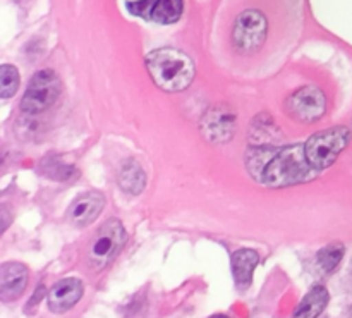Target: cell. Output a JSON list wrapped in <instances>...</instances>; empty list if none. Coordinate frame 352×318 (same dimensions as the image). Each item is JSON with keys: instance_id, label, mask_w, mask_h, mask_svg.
<instances>
[{"instance_id": "cell-6", "label": "cell", "mask_w": 352, "mask_h": 318, "mask_svg": "<svg viewBox=\"0 0 352 318\" xmlns=\"http://www.w3.org/2000/svg\"><path fill=\"white\" fill-rule=\"evenodd\" d=\"M126 243V231L117 219L107 220L88 248V265L93 271L105 268L117 257Z\"/></svg>"}, {"instance_id": "cell-19", "label": "cell", "mask_w": 352, "mask_h": 318, "mask_svg": "<svg viewBox=\"0 0 352 318\" xmlns=\"http://www.w3.org/2000/svg\"><path fill=\"white\" fill-rule=\"evenodd\" d=\"M210 318H229L227 315H213V317H210Z\"/></svg>"}, {"instance_id": "cell-1", "label": "cell", "mask_w": 352, "mask_h": 318, "mask_svg": "<svg viewBox=\"0 0 352 318\" xmlns=\"http://www.w3.org/2000/svg\"><path fill=\"white\" fill-rule=\"evenodd\" d=\"M302 0H223L215 45L230 67L263 71L277 64L298 40Z\"/></svg>"}, {"instance_id": "cell-3", "label": "cell", "mask_w": 352, "mask_h": 318, "mask_svg": "<svg viewBox=\"0 0 352 318\" xmlns=\"http://www.w3.org/2000/svg\"><path fill=\"white\" fill-rule=\"evenodd\" d=\"M144 64L155 85L168 93L184 92L196 74L192 59L177 48L153 50L146 55Z\"/></svg>"}, {"instance_id": "cell-8", "label": "cell", "mask_w": 352, "mask_h": 318, "mask_svg": "<svg viewBox=\"0 0 352 318\" xmlns=\"http://www.w3.org/2000/svg\"><path fill=\"white\" fill-rule=\"evenodd\" d=\"M201 133L210 143H226L236 133V112L227 105H215L203 116Z\"/></svg>"}, {"instance_id": "cell-16", "label": "cell", "mask_w": 352, "mask_h": 318, "mask_svg": "<svg viewBox=\"0 0 352 318\" xmlns=\"http://www.w3.org/2000/svg\"><path fill=\"white\" fill-rule=\"evenodd\" d=\"M344 253H346V248L342 243H332L329 246L322 248L316 255V265H318L320 271L323 274H330V272L336 271L339 267V264L342 262Z\"/></svg>"}, {"instance_id": "cell-10", "label": "cell", "mask_w": 352, "mask_h": 318, "mask_svg": "<svg viewBox=\"0 0 352 318\" xmlns=\"http://www.w3.org/2000/svg\"><path fill=\"white\" fill-rule=\"evenodd\" d=\"M82 295H85V286L79 279H62L48 293V308L52 313L60 315V313L69 312L72 306L78 305Z\"/></svg>"}, {"instance_id": "cell-14", "label": "cell", "mask_w": 352, "mask_h": 318, "mask_svg": "<svg viewBox=\"0 0 352 318\" xmlns=\"http://www.w3.org/2000/svg\"><path fill=\"white\" fill-rule=\"evenodd\" d=\"M330 301V295L325 286H315L309 289L308 295L302 298L299 306L296 308L294 318H316L323 313Z\"/></svg>"}, {"instance_id": "cell-12", "label": "cell", "mask_w": 352, "mask_h": 318, "mask_svg": "<svg viewBox=\"0 0 352 318\" xmlns=\"http://www.w3.org/2000/svg\"><path fill=\"white\" fill-rule=\"evenodd\" d=\"M28 284V268L19 262H7L0 267V298L2 301H16Z\"/></svg>"}, {"instance_id": "cell-17", "label": "cell", "mask_w": 352, "mask_h": 318, "mask_svg": "<svg viewBox=\"0 0 352 318\" xmlns=\"http://www.w3.org/2000/svg\"><path fill=\"white\" fill-rule=\"evenodd\" d=\"M19 88V72L14 65L3 64L0 67V96L10 98Z\"/></svg>"}, {"instance_id": "cell-2", "label": "cell", "mask_w": 352, "mask_h": 318, "mask_svg": "<svg viewBox=\"0 0 352 318\" xmlns=\"http://www.w3.org/2000/svg\"><path fill=\"white\" fill-rule=\"evenodd\" d=\"M246 167L251 178L268 188H289L318 178L306 157L305 145L282 148H256L246 155Z\"/></svg>"}, {"instance_id": "cell-18", "label": "cell", "mask_w": 352, "mask_h": 318, "mask_svg": "<svg viewBox=\"0 0 352 318\" xmlns=\"http://www.w3.org/2000/svg\"><path fill=\"white\" fill-rule=\"evenodd\" d=\"M41 172H43L47 178L50 179H57V181H64V179H69L74 172V167L71 165L64 164L60 158L52 157V158H45L43 164L40 165Z\"/></svg>"}, {"instance_id": "cell-13", "label": "cell", "mask_w": 352, "mask_h": 318, "mask_svg": "<svg viewBox=\"0 0 352 318\" xmlns=\"http://www.w3.org/2000/svg\"><path fill=\"white\" fill-rule=\"evenodd\" d=\"M260 264V257L256 251L253 250H237L232 255V275L236 281L237 288L246 289L250 288L251 281H253V272L256 265Z\"/></svg>"}, {"instance_id": "cell-7", "label": "cell", "mask_w": 352, "mask_h": 318, "mask_svg": "<svg viewBox=\"0 0 352 318\" xmlns=\"http://www.w3.org/2000/svg\"><path fill=\"white\" fill-rule=\"evenodd\" d=\"M287 114L299 123H316L327 110V98L316 86H305L292 93L285 102Z\"/></svg>"}, {"instance_id": "cell-9", "label": "cell", "mask_w": 352, "mask_h": 318, "mask_svg": "<svg viewBox=\"0 0 352 318\" xmlns=\"http://www.w3.org/2000/svg\"><path fill=\"white\" fill-rule=\"evenodd\" d=\"M129 10L144 19H150L158 24L177 23L182 16L184 0H141V2L127 3Z\"/></svg>"}, {"instance_id": "cell-4", "label": "cell", "mask_w": 352, "mask_h": 318, "mask_svg": "<svg viewBox=\"0 0 352 318\" xmlns=\"http://www.w3.org/2000/svg\"><path fill=\"white\" fill-rule=\"evenodd\" d=\"M349 141L351 131L347 127L337 126L320 131V133L313 134L305 143V151L306 157H308V162L316 171H325L346 150Z\"/></svg>"}, {"instance_id": "cell-11", "label": "cell", "mask_w": 352, "mask_h": 318, "mask_svg": "<svg viewBox=\"0 0 352 318\" xmlns=\"http://www.w3.org/2000/svg\"><path fill=\"white\" fill-rule=\"evenodd\" d=\"M103 206H105V196L100 191H88L74 200L67 212V219L71 220L72 226L86 227L95 222Z\"/></svg>"}, {"instance_id": "cell-5", "label": "cell", "mask_w": 352, "mask_h": 318, "mask_svg": "<svg viewBox=\"0 0 352 318\" xmlns=\"http://www.w3.org/2000/svg\"><path fill=\"white\" fill-rule=\"evenodd\" d=\"M62 92L60 78L50 69L38 71L31 78L26 93L21 100V110L28 116H36L45 112L57 102Z\"/></svg>"}, {"instance_id": "cell-20", "label": "cell", "mask_w": 352, "mask_h": 318, "mask_svg": "<svg viewBox=\"0 0 352 318\" xmlns=\"http://www.w3.org/2000/svg\"><path fill=\"white\" fill-rule=\"evenodd\" d=\"M351 274H352V264H351Z\"/></svg>"}, {"instance_id": "cell-15", "label": "cell", "mask_w": 352, "mask_h": 318, "mask_svg": "<svg viewBox=\"0 0 352 318\" xmlns=\"http://www.w3.org/2000/svg\"><path fill=\"white\" fill-rule=\"evenodd\" d=\"M119 184L129 195H140L143 191L144 186H146V174H144L140 162L131 158L126 164H122L119 171Z\"/></svg>"}]
</instances>
